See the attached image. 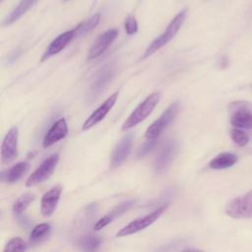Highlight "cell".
<instances>
[{
  "label": "cell",
  "mask_w": 252,
  "mask_h": 252,
  "mask_svg": "<svg viewBox=\"0 0 252 252\" xmlns=\"http://www.w3.org/2000/svg\"><path fill=\"white\" fill-rule=\"evenodd\" d=\"M186 14H187V11L182 10L171 20V22L166 27L165 31L162 33H160L158 36H157L147 47L142 57L143 59H146L147 57H150L151 55H153L155 52H157L165 44H167L175 36V34L178 32V31L180 30V28L182 27L185 21Z\"/></svg>",
  "instance_id": "obj_1"
},
{
  "label": "cell",
  "mask_w": 252,
  "mask_h": 252,
  "mask_svg": "<svg viewBox=\"0 0 252 252\" xmlns=\"http://www.w3.org/2000/svg\"><path fill=\"white\" fill-rule=\"evenodd\" d=\"M160 99V93L156 92L151 94L149 96H147L130 114V116L124 121L122 125V130H128L139 123H141L143 120H145L155 109L157 104L158 103Z\"/></svg>",
  "instance_id": "obj_2"
},
{
  "label": "cell",
  "mask_w": 252,
  "mask_h": 252,
  "mask_svg": "<svg viewBox=\"0 0 252 252\" xmlns=\"http://www.w3.org/2000/svg\"><path fill=\"white\" fill-rule=\"evenodd\" d=\"M167 207H168L167 204H164L160 207H158L156 210H154L150 214H148L144 217H140V218L132 220L127 225H125L123 228H121L116 233V236L117 237L128 236V235L137 233V232L147 228L148 226H150L151 224H153L156 220H158L159 219V217L166 211Z\"/></svg>",
  "instance_id": "obj_3"
},
{
  "label": "cell",
  "mask_w": 252,
  "mask_h": 252,
  "mask_svg": "<svg viewBox=\"0 0 252 252\" xmlns=\"http://www.w3.org/2000/svg\"><path fill=\"white\" fill-rule=\"evenodd\" d=\"M230 123L243 129L252 128V109L251 104L244 100L233 101L228 106Z\"/></svg>",
  "instance_id": "obj_4"
},
{
  "label": "cell",
  "mask_w": 252,
  "mask_h": 252,
  "mask_svg": "<svg viewBox=\"0 0 252 252\" xmlns=\"http://www.w3.org/2000/svg\"><path fill=\"white\" fill-rule=\"evenodd\" d=\"M180 104L178 101H174L171 103L159 116L158 119H157L155 122H153L146 131V138L148 140H157V138L161 134V132L175 119L178 111H179Z\"/></svg>",
  "instance_id": "obj_5"
},
{
  "label": "cell",
  "mask_w": 252,
  "mask_h": 252,
  "mask_svg": "<svg viewBox=\"0 0 252 252\" xmlns=\"http://www.w3.org/2000/svg\"><path fill=\"white\" fill-rule=\"evenodd\" d=\"M225 214L234 219L252 218V190L232 199L225 206Z\"/></svg>",
  "instance_id": "obj_6"
},
{
  "label": "cell",
  "mask_w": 252,
  "mask_h": 252,
  "mask_svg": "<svg viewBox=\"0 0 252 252\" xmlns=\"http://www.w3.org/2000/svg\"><path fill=\"white\" fill-rule=\"evenodd\" d=\"M59 160V156L57 154L51 155L47 158H45L41 164L29 176L26 181V185L29 187L35 186L44 180H46L55 169Z\"/></svg>",
  "instance_id": "obj_7"
},
{
  "label": "cell",
  "mask_w": 252,
  "mask_h": 252,
  "mask_svg": "<svg viewBox=\"0 0 252 252\" xmlns=\"http://www.w3.org/2000/svg\"><path fill=\"white\" fill-rule=\"evenodd\" d=\"M115 71H116L115 65L111 63V64L105 65L96 73L89 92V97L91 99L94 100L95 97H97L101 94L104 88L113 79L115 75Z\"/></svg>",
  "instance_id": "obj_8"
},
{
  "label": "cell",
  "mask_w": 252,
  "mask_h": 252,
  "mask_svg": "<svg viewBox=\"0 0 252 252\" xmlns=\"http://www.w3.org/2000/svg\"><path fill=\"white\" fill-rule=\"evenodd\" d=\"M177 152V142L175 140H168L166 141L159 153L158 154L157 158L154 161V169L157 173H161L166 170L169 166L171 161L173 160Z\"/></svg>",
  "instance_id": "obj_9"
},
{
  "label": "cell",
  "mask_w": 252,
  "mask_h": 252,
  "mask_svg": "<svg viewBox=\"0 0 252 252\" xmlns=\"http://www.w3.org/2000/svg\"><path fill=\"white\" fill-rule=\"evenodd\" d=\"M19 131L17 127H12L5 135L1 147V160L3 163H9L18 157Z\"/></svg>",
  "instance_id": "obj_10"
},
{
  "label": "cell",
  "mask_w": 252,
  "mask_h": 252,
  "mask_svg": "<svg viewBox=\"0 0 252 252\" xmlns=\"http://www.w3.org/2000/svg\"><path fill=\"white\" fill-rule=\"evenodd\" d=\"M118 35V30L117 29H109L105 31L103 33H101L97 39L94 41L93 46L91 47L88 59H95L99 57L107 48L108 46L115 40V38Z\"/></svg>",
  "instance_id": "obj_11"
},
{
  "label": "cell",
  "mask_w": 252,
  "mask_h": 252,
  "mask_svg": "<svg viewBox=\"0 0 252 252\" xmlns=\"http://www.w3.org/2000/svg\"><path fill=\"white\" fill-rule=\"evenodd\" d=\"M118 94L119 93L116 92L114 94H112L108 98H106V100L100 104L90 116L89 118L84 122L83 124V130H88L90 128H92L93 126H94L95 124H97L99 121H101L106 114L110 111V109L113 107L114 103L116 102L117 98H118Z\"/></svg>",
  "instance_id": "obj_12"
},
{
  "label": "cell",
  "mask_w": 252,
  "mask_h": 252,
  "mask_svg": "<svg viewBox=\"0 0 252 252\" xmlns=\"http://www.w3.org/2000/svg\"><path fill=\"white\" fill-rule=\"evenodd\" d=\"M76 37L75 34V31L70 30L67 31L61 34H59L56 38H54L50 44L48 45V47L46 48V50L44 51L42 57H41V61H45L46 59H48L49 57L59 53L61 50H63L74 38Z\"/></svg>",
  "instance_id": "obj_13"
},
{
  "label": "cell",
  "mask_w": 252,
  "mask_h": 252,
  "mask_svg": "<svg viewBox=\"0 0 252 252\" xmlns=\"http://www.w3.org/2000/svg\"><path fill=\"white\" fill-rule=\"evenodd\" d=\"M68 134V126L65 118H60L56 120L49 130L46 132L42 145L44 148L50 147L51 145L57 143L58 141L64 139Z\"/></svg>",
  "instance_id": "obj_14"
},
{
  "label": "cell",
  "mask_w": 252,
  "mask_h": 252,
  "mask_svg": "<svg viewBox=\"0 0 252 252\" xmlns=\"http://www.w3.org/2000/svg\"><path fill=\"white\" fill-rule=\"evenodd\" d=\"M132 134L123 137L112 151L110 158V166L112 168L119 166L129 156L132 145Z\"/></svg>",
  "instance_id": "obj_15"
},
{
  "label": "cell",
  "mask_w": 252,
  "mask_h": 252,
  "mask_svg": "<svg viewBox=\"0 0 252 252\" xmlns=\"http://www.w3.org/2000/svg\"><path fill=\"white\" fill-rule=\"evenodd\" d=\"M61 193L62 188L60 186H54L42 196L40 201V212L42 216L49 217L53 214L58 205Z\"/></svg>",
  "instance_id": "obj_16"
},
{
  "label": "cell",
  "mask_w": 252,
  "mask_h": 252,
  "mask_svg": "<svg viewBox=\"0 0 252 252\" xmlns=\"http://www.w3.org/2000/svg\"><path fill=\"white\" fill-rule=\"evenodd\" d=\"M135 201L134 200H128L120 203L115 208H113L110 212H108L106 215H104L102 218H100L94 224V229L99 230L103 227H105L107 224H109L111 221H113L116 218L120 217L124 213H126L133 205Z\"/></svg>",
  "instance_id": "obj_17"
},
{
  "label": "cell",
  "mask_w": 252,
  "mask_h": 252,
  "mask_svg": "<svg viewBox=\"0 0 252 252\" xmlns=\"http://www.w3.org/2000/svg\"><path fill=\"white\" fill-rule=\"evenodd\" d=\"M38 0H21L20 3L12 10V12L4 19L3 25L8 26L19 20L23 15H25Z\"/></svg>",
  "instance_id": "obj_18"
},
{
  "label": "cell",
  "mask_w": 252,
  "mask_h": 252,
  "mask_svg": "<svg viewBox=\"0 0 252 252\" xmlns=\"http://www.w3.org/2000/svg\"><path fill=\"white\" fill-rule=\"evenodd\" d=\"M238 158L234 154L231 153H221L215 157L210 161V167L213 169H224L234 165L237 161Z\"/></svg>",
  "instance_id": "obj_19"
},
{
  "label": "cell",
  "mask_w": 252,
  "mask_h": 252,
  "mask_svg": "<svg viewBox=\"0 0 252 252\" xmlns=\"http://www.w3.org/2000/svg\"><path fill=\"white\" fill-rule=\"evenodd\" d=\"M28 168H29V163L27 161L18 162L8 170L2 172V178L8 183H15L25 174Z\"/></svg>",
  "instance_id": "obj_20"
},
{
  "label": "cell",
  "mask_w": 252,
  "mask_h": 252,
  "mask_svg": "<svg viewBox=\"0 0 252 252\" xmlns=\"http://www.w3.org/2000/svg\"><path fill=\"white\" fill-rule=\"evenodd\" d=\"M101 245V238L95 234H87L79 241V247L83 252H96Z\"/></svg>",
  "instance_id": "obj_21"
},
{
  "label": "cell",
  "mask_w": 252,
  "mask_h": 252,
  "mask_svg": "<svg viewBox=\"0 0 252 252\" xmlns=\"http://www.w3.org/2000/svg\"><path fill=\"white\" fill-rule=\"evenodd\" d=\"M100 21V14L96 13L90 17L89 19L85 20L84 22L80 23L76 28H74L76 37L77 36H83L86 33H89L91 31H93L99 23Z\"/></svg>",
  "instance_id": "obj_22"
},
{
  "label": "cell",
  "mask_w": 252,
  "mask_h": 252,
  "mask_svg": "<svg viewBox=\"0 0 252 252\" xmlns=\"http://www.w3.org/2000/svg\"><path fill=\"white\" fill-rule=\"evenodd\" d=\"M50 230H51L50 224L47 222H43V223H39V224L35 225L32 228V230L31 231L30 238H29L30 243L31 244L40 243L49 235Z\"/></svg>",
  "instance_id": "obj_23"
},
{
  "label": "cell",
  "mask_w": 252,
  "mask_h": 252,
  "mask_svg": "<svg viewBox=\"0 0 252 252\" xmlns=\"http://www.w3.org/2000/svg\"><path fill=\"white\" fill-rule=\"evenodd\" d=\"M33 200L34 195L32 193H25L15 201L13 205V212L16 215H21L30 206V204L33 202Z\"/></svg>",
  "instance_id": "obj_24"
},
{
  "label": "cell",
  "mask_w": 252,
  "mask_h": 252,
  "mask_svg": "<svg viewBox=\"0 0 252 252\" xmlns=\"http://www.w3.org/2000/svg\"><path fill=\"white\" fill-rule=\"evenodd\" d=\"M27 244L21 237H13L8 241L4 248V252H25Z\"/></svg>",
  "instance_id": "obj_25"
},
{
  "label": "cell",
  "mask_w": 252,
  "mask_h": 252,
  "mask_svg": "<svg viewBox=\"0 0 252 252\" xmlns=\"http://www.w3.org/2000/svg\"><path fill=\"white\" fill-rule=\"evenodd\" d=\"M231 139L237 146H240V147L245 146L249 141L248 135L240 129H233L231 131Z\"/></svg>",
  "instance_id": "obj_26"
},
{
  "label": "cell",
  "mask_w": 252,
  "mask_h": 252,
  "mask_svg": "<svg viewBox=\"0 0 252 252\" xmlns=\"http://www.w3.org/2000/svg\"><path fill=\"white\" fill-rule=\"evenodd\" d=\"M157 141L156 140H148L147 142H145L138 150L137 152V157L138 158H143L145 157L147 154H149L156 146Z\"/></svg>",
  "instance_id": "obj_27"
},
{
  "label": "cell",
  "mask_w": 252,
  "mask_h": 252,
  "mask_svg": "<svg viewBox=\"0 0 252 252\" xmlns=\"http://www.w3.org/2000/svg\"><path fill=\"white\" fill-rule=\"evenodd\" d=\"M124 27H125V31L128 34H134L137 32L138 31V23L135 19V17H128L126 20H125V23H124Z\"/></svg>",
  "instance_id": "obj_28"
},
{
  "label": "cell",
  "mask_w": 252,
  "mask_h": 252,
  "mask_svg": "<svg viewBox=\"0 0 252 252\" xmlns=\"http://www.w3.org/2000/svg\"><path fill=\"white\" fill-rule=\"evenodd\" d=\"M20 54H21V50H20V49L14 50V51H13V52H12V53L10 54V56H9V59H8V61H9V62H13V61L17 60V59L19 58Z\"/></svg>",
  "instance_id": "obj_29"
},
{
  "label": "cell",
  "mask_w": 252,
  "mask_h": 252,
  "mask_svg": "<svg viewBox=\"0 0 252 252\" xmlns=\"http://www.w3.org/2000/svg\"><path fill=\"white\" fill-rule=\"evenodd\" d=\"M182 252H204L203 250L200 249H195V248H190V249H185Z\"/></svg>",
  "instance_id": "obj_30"
},
{
  "label": "cell",
  "mask_w": 252,
  "mask_h": 252,
  "mask_svg": "<svg viewBox=\"0 0 252 252\" xmlns=\"http://www.w3.org/2000/svg\"><path fill=\"white\" fill-rule=\"evenodd\" d=\"M3 1H4V0H1V2H3Z\"/></svg>",
  "instance_id": "obj_31"
}]
</instances>
